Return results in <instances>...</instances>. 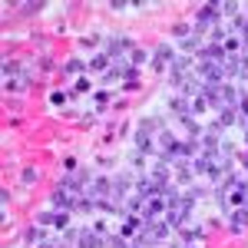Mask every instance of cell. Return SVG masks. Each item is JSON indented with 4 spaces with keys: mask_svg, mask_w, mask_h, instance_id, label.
<instances>
[{
    "mask_svg": "<svg viewBox=\"0 0 248 248\" xmlns=\"http://www.w3.org/2000/svg\"><path fill=\"white\" fill-rule=\"evenodd\" d=\"M222 103H225V106L242 103V99H238V90H235V86H222Z\"/></svg>",
    "mask_w": 248,
    "mask_h": 248,
    "instance_id": "obj_10",
    "label": "cell"
},
{
    "mask_svg": "<svg viewBox=\"0 0 248 248\" xmlns=\"http://www.w3.org/2000/svg\"><path fill=\"white\" fill-rule=\"evenodd\" d=\"M222 14H229V17H235V14H238V3H235V0H229V3H222Z\"/></svg>",
    "mask_w": 248,
    "mask_h": 248,
    "instance_id": "obj_20",
    "label": "cell"
},
{
    "mask_svg": "<svg viewBox=\"0 0 248 248\" xmlns=\"http://www.w3.org/2000/svg\"><path fill=\"white\" fill-rule=\"evenodd\" d=\"M133 63H146V53L142 50H133Z\"/></svg>",
    "mask_w": 248,
    "mask_h": 248,
    "instance_id": "obj_26",
    "label": "cell"
},
{
    "mask_svg": "<svg viewBox=\"0 0 248 248\" xmlns=\"http://www.w3.org/2000/svg\"><path fill=\"white\" fill-rule=\"evenodd\" d=\"M126 50H133V40L126 37H116L106 43V57H119V53H126Z\"/></svg>",
    "mask_w": 248,
    "mask_h": 248,
    "instance_id": "obj_5",
    "label": "cell"
},
{
    "mask_svg": "<svg viewBox=\"0 0 248 248\" xmlns=\"http://www.w3.org/2000/svg\"><path fill=\"white\" fill-rule=\"evenodd\" d=\"M215 20H218V3H205V7L199 10L195 23H199V27H205V23H215Z\"/></svg>",
    "mask_w": 248,
    "mask_h": 248,
    "instance_id": "obj_6",
    "label": "cell"
},
{
    "mask_svg": "<svg viewBox=\"0 0 248 248\" xmlns=\"http://www.w3.org/2000/svg\"><path fill=\"white\" fill-rule=\"evenodd\" d=\"M40 238H43V232H40L37 225H33V229L27 232V242H40Z\"/></svg>",
    "mask_w": 248,
    "mask_h": 248,
    "instance_id": "obj_22",
    "label": "cell"
},
{
    "mask_svg": "<svg viewBox=\"0 0 248 248\" xmlns=\"http://www.w3.org/2000/svg\"><path fill=\"white\" fill-rule=\"evenodd\" d=\"M50 199H53V205H57V209H73V205H79V199H77V189H70V186H60V189H53V195H50Z\"/></svg>",
    "mask_w": 248,
    "mask_h": 248,
    "instance_id": "obj_2",
    "label": "cell"
},
{
    "mask_svg": "<svg viewBox=\"0 0 248 248\" xmlns=\"http://www.w3.org/2000/svg\"><path fill=\"white\" fill-rule=\"evenodd\" d=\"M172 33H175V37H182V40H186V37H189V27H186V23H179V27L172 30Z\"/></svg>",
    "mask_w": 248,
    "mask_h": 248,
    "instance_id": "obj_23",
    "label": "cell"
},
{
    "mask_svg": "<svg viewBox=\"0 0 248 248\" xmlns=\"http://www.w3.org/2000/svg\"><path fill=\"white\" fill-rule=\"evenodd\" d=\"M20 179H23L27 186H33V182H37V169H23V175H20Z\"/></svg>",
    "mask_w": 248,
    "mask_h": 248,
    "instance_id": "obj_19",
    "label": "cell"
},
{
    "mask_svg": "<svg viewBox=\"0 0 248 248\" xmlns=\"http://www.w3.org/2000/svg\"><path fill=\"white\" fill-rule=\"evenodd\" d=\"M182 46H186V50H202V40H199V37H186V40H182Z\"/></svg>",
    "mask_w": 248,
    "mask_h": 248,
    "instance_id": "obj_17",
    "label": "cell"
},
{
    "mask_svg": "<svg viewBox=\"0 0 248 248\" xmlns=\"http://www.w3.org/2000/svg\"><path fill=\"white\" fill-rule=\"evenodd\" d=\"M17 73H20V63H17V60H3V77L10 79V77H17Z\"/></svg>",
    "mask_w": 248,
    "mask_h": 248,
    "instance_id": "obj_13",
    "label": "cell"
},
{
    "mask_svg": "<svg viewBox=\"0 0 248 248\" xmlns=\"http://www.w3.org/2000/svg\"><path fill=\"white\" fill-rule=\"evenodd\" d=\"M77 242H79V248H99V245H103L99 232H90V229H86V232H79V238H77Z\"/></svg>",
    "mask_w": 248,
    "mask_h": 248,
    "instance_id": "obj_7",
    "label": "cell"
},
{
    "mask_svg": "<svg viewBox=\"0 0 248 248\" xmlns=\"http://www.w3.org/2000/svg\"><path fill=\"white\" fill-rule=\"evenodd\" d=\"M245 225H248V209H238L232 215V232H245Z\"/></svg>",
    "mask_w": 248,
    "mask_h": 248,
    "instance_id": "obj_8",
    "label": "cell"
},
{
    "mask_svg": "<svg viewBox=\"0 0 248 248\" xmlns=\"http://www.w3.org/2000/svg\"><path fill=\"white\" fill-rule=\"evenodd\" d=\"M106 245H109V248H126V242H123L119 235H109V238H106Z\"/></svg>",
    "mask_w": 248,
    "mask_h": 248,
    "instance_id": "obj_21",
    "label": "cell"
},
{
    "mask_svg": "<svg viewBox=\"0 0 248 248\" xmlns=\"http://www.w3.org/2000/svg\"><path fill=\"white\" fill-rule=\"evenodd\" d=\"M79 70H83V63H79V60H70V63H63V73H66V77H73V73H79Z\"/></svg>",
    "mask_w": 248,
    "mask_h": 248,
    "instance_id": "obj_15",
    "label": "cell"
},
{
    "mask_svg": "<svg viewBox=\"0 0 248 248\" xmlns=\"http://www.w3.org/2000/svg\"><path fill=\"white\" fill-rule=\"evenodd\" d=\"M106 66H109V57H106V53H99V57L90 60V70H106Z\"/></svg>",
    "mask_w": 248,
    "mask_h": 248,
    "instance_id": "obj_14",
    "label": "cell"
},
{
    "mask_svg": "<svg viewBox=\"0 0 248 248\" xmlns=\"http://www.w3.org/2000/svg\"><path fill=\"white\" fill-rule=\"evenodd\" d=\"M222 46H225V53H235V50H238V40H225Z\"/></svg>",
    "mask_w": 248,
    "mask_h": 248,
    "instance_id": "obj_24",
    "label": "cell"
},
{
    "mask_svg": "<svg viewBox=\"0 0 248 248\" xmlns=\"http://www.w3.org/2000/svg\"><path fill=\"white\" fill-rule=\"evenodd\" d=\"M192 202H195V195H179V202H172L169 209H166V218L162 222H169V229H179L186 222V215H189Z\"/></svg>",
    "mask_w": 248,
    "mask_h": 248,
    "instance_id": "obj_1",
    "label": "cell"
},
{
    "mask_svg": "<svg viewBox=\"0 0 248 248\" xmlns=\"http://www.w3.org/2000/svg\"><path fill=\"white\" fill-rule=\"evenodd\" d=\"M66 222H70V215H66V212H60V215H57V225H60V229H66Z\"/></svg>",
    "mask_w": 248,
    "mask_h": 248,
    "instance_id": "obj_25",
    "label": "cell"
},
{
    "mask_svg": "<svg viewBox=\"0 0 248 248\" xmlns=\"http://www.w3.org/2000/svg\"><path fill=\"white\" fill-rule=\"evenodd\" d=\"M136 146H139L142 153H149V149H153V139H149V133H146V129H139V136H136Z\"/></svg>",
    "mask_w": 248,
    "mask_h": 248,
    "instance_id": "obj_11",
    "label": "cell"
},
{
    "mask_svg": "<svg viewBox=\"0 0 248 248\" xmlns=\"http://www.w3.org/2000/svg\"><path fill=\"white\" fill-rule=\"evenodd\" d=\"M37 225H57V215L53 212H43V215H37Z\"/></svg>",
    "mask_w": 248,
    "mask_h": 248,
    "instance_id": "obj_16",
    "label": "cell"
},
{
    "mask_svg": "<svg viewBox=\"0 0 248 248\" xmlns=\"http://www.w3.org/2000/svg\"><path fill=\"white\" fill-rule=\"evenodd\" d=\"M245 166H248V155H245Z\"/></svg>",
    "mask_w": 248,
    "mask_h": 248,
    "instance_id": "obj_27",
    "label": "cell"
},
{
    "mask_svg": "<svg viewBox=\"0 0 248 248\" xmlns=\"http://www.w3.org/2000/svg\"><path fill=\"white\" fill-rule=\"evenodd\" d=\"M172 63H175V57H172L169 43H159L155 53H153V66H155V70H166V66H172Z\"/></svg>",
    "mask_w": 248,
    "mask_h": 248,
    "instance_id": "obj_3",
    "label": "cell"
},
{
    "mask_svg": "<svg viewBox=\"0 0 248 248\" xmlns=\"http://www.w3.org/2000/svg\"><path fill=\"white\" fill-rule=\"evenodd\" d=\"M126 192H129V175L123 172V175H116V179H113V192H109V195H113V202H123Z\"/></svg>",
    "mask_w": 248,
    "mask_h": 248,
    "instance_id": "obj_4",
    "label": "cell"
},
{
    "mask_svg": "<svg viewBox=\"0 0 248 248\" xmlns=\"http://www.w3.org/2000/svg\"><path fill=\"white\" fill-rule=\"evenodd\" d=\"M232 199H235L238 205H242V202H245V199H248V186H245V182H238V186L232 189Z\"/></svg>",
    "mask_w": 248,
    "mask_h": 248,
    "instance_id": "obj_12",
    "label": "cell"
},
{
    "mask_svg": "<svg viewBox=\"0 0 248 248\" xmlns=\"http://www.w3.org/2000/svg\"><path fill=\"white\" fill-rule=\"evenodd\" d=\"M215 123H218V126H232V123H235V109H232V106H222Z\"/></svg>",
    "mask_w": 248,
    "mask_h": 248,
    "instance_id": "obj_9",
    "label": "cell"
},
{
    "mask_svg": "<svg viewBox=\"0 0 248 248\" xmlns=\"http://www.w3.org/2000/svg\"><path fill=\"white\" fill-rule=\"evenodd\" d=\"M136 229H139V218H136V215H129V218H126V225H123V232H126V235H133Z\"/></svg>",
    "mask_w": 248,
    "mask_h": 248,
    "instance_id": "obj_18",
    "label": "cell"
}]
</instances>
